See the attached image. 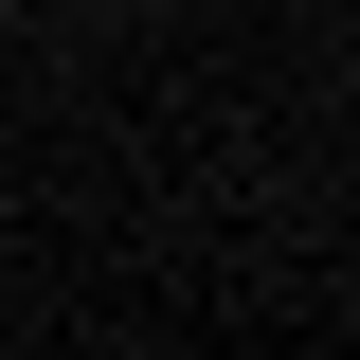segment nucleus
<instances>
[{"label":"nucleus","mask_w":360,"mask_h":360,"mask_svg":"<svg viewBox=\"0 0 360 360\" xmlns=\"http://www.w3.org/2000/svg\"><path fill=\"white\" fill-rule=\"evenodd\" d=\"M0 37H18V0H0Z\"/></svg>","instance_id":"f257e3e1"}]
</instances>
